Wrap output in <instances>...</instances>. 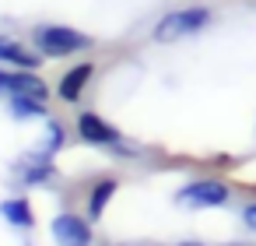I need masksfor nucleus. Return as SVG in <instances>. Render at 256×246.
Returning a JSON list of instances; mask_svg holds the SVG:
<instances>
[{"label":"nucleus","instance_id":"obj_11","mask_svg":"<svg viewBox=\"0 0 256 246\" xmlns=\"http://www.w3.org/2000/svg\"><path fill=\"white\" fill-rule=\"evenodd\" d=\"M64 148V127L56 123V120H50L46 123V137H42V144L36 148V151H28L32 158H42V162H53V155Z\"/></svg>","mask_w":256,"mask_h":246},{"label":"nucleus","instance_id":"obj_3","mask_svg":"<svg viewBox=\"0 0 256 246\" xmlns=\"http://www.w3.org/2000/svg\"><path fill=\"white\" fill-rule=\"evenodd\" d=\"M50 232H53L56 246H92V239H95L92 235V221L81 218V214H74V211H60L53 218Z\"/></svg>","mask_w":256,"mask_h":246},{"label":"nucleus","instance_id":"obj_7","mask_svg":"<svg viewBox=\"0 0 256 246\" xmlns=\"http://www.w3.org/2000/svg\"><path fill=\"white\" fill-rule=\"evenodd\" d=\"M0 64H11V67H22V71H39L42 53H39V50L32 53L28 46L14 43V39H8V36H0Z\"/></svg>","mask_w":256,"mask_h":246},{"label":"nucleus","instance_id":"obj_13","mask_svg":"<svg viewBox=\"0 0 256 246\" xmlns=\"http://www.w3.org/2000/svg\"><path fill=\"white\" fill-rule=\"evenodd\" d=\"M242 221H246V228L256 232V204H246V207H242Z\"/></svg>","mask_w":256,"mask_h":246},{"label":"nucleus","instance_id":"obj_4","mask_svg":"<svg viewBox=\"0 0 256 246\" xmlns=\"http://www.w3.org/2000/svg\"><path fill=\"white\" fill-rule=\"evenodd\" d=\"M179 204H190V207H218L228 200V183L221 179H196V183H186L179 193H176Z\"/></svg>","mask_w":256,"mask_h":246},{"label":"nucleus","instance_id":"obj_2","mask_svg":"<svg viewBox=\"0 0 256 246\" xmlns=\"http://www.w3.org/2000/svg\"><path fill=\"white\" fill-rule=\"evenodd\" d=\"M207 25H210V8H179V11L162 15V22L151 29V36L158 43H179V39H186Z\"/></svg>","mask_w":256,"mask_h":246},{"label":"nucleus","instance_id":"obj_8","mask_svg":"<svg viewBox=\"0 0 256 246\" xmlns=\"http://www.w3.org/2000/svg\"><path fill=\"white\" fill-rule=\"evenodd\" d=\"M92 74H95V67H92V64H78V67H70V71L60 78V85H56L60 102H78V99L84 95V88H88Z\"/></svg>","mask_w":256,"mask_h":246},{"label":"nucleus","instance_id":"obj_9","mask_svg":"<svg viewBox=\"0 0 256 246\" xmlns=\"http://www.w3.org/2000/svg\"><path fill=\"white\" fill-rule=\"evenodd\" d=\"M112 193H116V179H112V176H106V179H98V183L92 186V197H88V218H92V221L106 214V204L112 200Z\"/></svg>","mask_w":256,"mask_h":246},{"label":"nucleus","instance_id":"obj_6","mask_svg":"<svg viewBox=\"0 0 256 246\" xmlns=\"http://www.w3.org/2000/svg\"><path fill=\"white\" fill-rule=\"evenodd\" d=\"M78 134H81L88 144H102V148H106V144H109V148L120 144V130H116L109 120H102L98 113H81V116H78Z\"/></svg>","mask_w":256,"mask_h":246},{"label":"nucleus","instance_id":"obj_12","mask_svg":"<svg viewBox=\"0 0 256 246\" xmlns=\"http://www.w3.org/2000/svg\"><path fill=\"white\" fill-rule=\"evenodd\" d=\"M11 116L14 120H32V116H46V99L36 95H11Z\"/></svg>","mask_w":256,"mask_h":246},{"label":"nucleus","instance_id":"obj_1","mask_svg":"<svg viewBox=\"0 0 256 246\" xmlns=\"http://www.w3.org/2000/svg\"><path fill=\"white\" fill-rule=\"evenodd\" d=\"M32 43L36 50L46 57V60H60V57H74L81 50L92 46V39L78 29H67V25H39L32 32Z\"/></svg>","mask_w":256,"mask_h":246},{"label":"nucleus","instance_id":"obj_10","mask_svg":"<svg viewBox=\"0 0 256 246\" xmlns=\"http://www.w3.org/2000/svg\"><path fill=\"white\" fill-rule=\"evenodd\" d=\"M0 214H4L11 225H22V228H32V225H36V214H32V207H28L25 197H11V200H4V204H0Z\"/></svg>","mask_w":256,"mask_h":246},{"label":"nucleus","instance_id":"obj_5","mask_svg":"<svg viewBox=\"0 0 256 246\" xmlns=\"http://www.w3.org/2000/svg\"><path fill=\"white\" fill-rule=\"evenodd\" d=\"M0 95L11 99V95H36V99H46L50 88L46 81L36 74V71H0Z\"/></svg>","mask_w":256,"mask_h":246},{"label":"nucleus","instance_id":"obj_14","mask_svg":"<svg viewBox=\"0 0 256 246\" xmlns=\"http://www.w3.org/2000/svg\"><path fill=\"white\" fill-rule=\"evenodd\" d=\"M179 246H204V242H179Z\"/></svg>","mask_w":256,"mask_h":246}]
</instances>
